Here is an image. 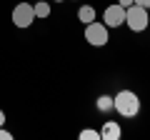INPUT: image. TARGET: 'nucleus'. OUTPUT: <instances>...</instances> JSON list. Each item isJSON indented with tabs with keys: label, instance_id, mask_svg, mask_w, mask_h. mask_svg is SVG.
<instances>
[{
	"label": "nucleus",
	"instance_id": "obj_1",
	"mask_svg": "<svg viewBox=\"0 0 150 140\" xmlns=\"http://www.w3.org/2000/svg\"><path fill=\"white\" fill-rule=\"evenodd\" d=\"M112 108L118 110L123 118H135L140 113V100L133 90H120L118 95L112 98Z\"/></svg>",
	"mask_w": 150,
	"mask_h": 140
},
{
	"label": "nucleus",
	"instance_id": "obj_2",
	"mask_svg": "<svg viewBox=\"0 0 150 140\" xmlns=\"http://www.w3.org/2000/svg\"><path fill=\"white\" fill-rule=\"evenodd\" d=\"M125 23H128V28L133 33H140L148 28V8H140V5H130L125 8Z\"/></svg>",
	"mask_w": 150,
	"mask_h": 140
},
{
	"label": "nucleus",
	"instance_id": "obj_3",
	"mask_svg": "<svg viewBox=\"0 0 150 140\" xmlns=\"http://www.w3.org/2000/svg\"><path fill=\"white\" fill-rule=\"evenodd\" d=\"M108 25L105 23H88L85 25V40L93 45V48H103V45H108Z\"/></svg>",
	"mask_w": 150,
	"mask_h": 140
},
{
	"label": "nucleus",
	"instance_id": "obj_4",
	"mask_svg": "<svg viewBox=\"0 0 150 140\" xmlns=\"http://www.w3.org/2000/svg\"><path fill=\"white\" fill-rule=\"evenodd\" d=\"M33 20H35V10H33L30 3H18L13 8V23L18 28H30Z\"/></svg>",
	"mask_w": 150,
	"mask_h": 140
},
{
	"label": "nucleus",
	"instance_id": "obj_5",
	"mask_svg": "<svg viewBox=\"0 0 150 140\" xmlns=\"http://www.w3.org/2000/svg\"><path fill=\"white\" fill-rule=\"evenodd\" d=\"M103 23H105L108 28H120L125 23V8L123 5H110V8H105V13H103Z\"/></svg>",
	"mask_w": 150,
	"mask_h": 140
},
{
	"label": "nucleus",
	"instance_id": "obj_6",
	"mask_svg": "<svg viewBox=\"0 0 150 140\" xmlns=\"http://www.w3.org/2000/svg\"><path fill=\"white\" fill-rule=\"evenodd\" d=\"M120 135H123V130H120V125L115 123V120H108V123L103 125V130H100L103 140H120Z\"/></svg>",
	"mask_w": 150,
	"mask_h": 140
},
{
	"label": "nucleus",
	"instance_id": "obj_7",
	"mask_svg": "<svg viewBox=\"0 0 150 140\" xmlns=\"http://www.w3.org/2000/svg\"><path fill=\"white\" fill-rule=\"evenodd\" d=\"M78 20H80V23H85V25H88V23H93V20H95V8L83 5L80 10H78Z\"/></svg>",
	"mask_w": 150,
	"mask_h": 140
},
{
	"label": "nucleus",
	"instance_id": "obj_8",
	"mask_svg": "<svg viewBox=\"0 0 150 140\" xmlns=\"http://www.w3.org/2000/svg\"><path fill=\"white\" fill-rule=\"evenodd\" d=\"M33 10H35V18H48L50 15V5L48 3H35Z\"/></svg>",
	"mask_w": 150,
	"mask_h": 140
},
{
	"label": "nucleus",
	"instance_id": "obj_9",
	"mask_svg": "<svg viewBox=\"0 0 150 140\" xmlns=\"http://www.w3.org/2000/svg\"><path fill=\"white\" fill-rule=\"evenodd\" d=\"M98 110H103V113L112 110V98L110 95H100V98H98Z\"/></svg>",
	"mask_w": 150,
	"mask_h": 140
},
{
	"label": "nucleus",
	"instance_id": "obj_10",
	"mask_svg": "<svg viewBox=\"0 0 150 140\" xmlns=\"http://www.w3.org/2000/svg\"><path fill=\"white\" fill-rule=\"evenodd\" d=\"M80 140H100V133L93 128H85V130H80Z\"/></svg>",
	"mask_w": 150,
	"mask_h": 140
},
{
	"label": "nucleus",
	"instance_id": "obj_11",
	"mask_svg": "<svg viewBox=\"0 0 150 140\" xmlns=\"http://www.w3.org/2000/svg\"><path fill=\"white\" fill-rule=\"evenodd\" d=\"M0 140H13V135H10V133H8V130H5V128H0Z\"/></svg>",
	"mask_w": 150,
	"mask_h": 140
},
{
	"label": "nucleus",
	"instance_id": "obj_12",
	"mask_svg": "<svg viewBox=\"0 0 150 140\" xmlns=\"http://www.w3.org/2000/svg\"><path fill=\"white\" fill-rule=\"evenodd\" d=\"M135 5H140V8H150V0H133Z\"/></svg>",
	"mask_w": 150,
	"mask_h": 140
},
{
	"label": "nucleus",
	"instance_id": "obj_13",
	"mask_svg": "<svg viewBox=\"0 0 150 140\" xmlns=\"http://www.w3.org/2000/svg\"><path fill=\"white\" fill-rule=\"evenodd\" d=\"M118 5H123V8H130V5H133V0H118Z\"/></svg>",
	"mask_w": 150,
	"mask_h": 140
},
{
	"label": "nucleus",
	"instance_id": "obj_14",
	"mask_svg": "<svg viewBox=\"0 0 150 140\" xmlns=\"http://www.w3.org/2000/svg\"><path fill=\"white\" fill-rule=\"evenodd\" d=\"M3 125H5V113L0 110V128H3Z\"/></svg>",
	"mask_w": 150,
	"mask_h": 140
},
{
	"label": "nucleus",
	"instance_id": "obj_15",
	"mask_svg": "<svg viewBox=\"0 0 150 140\" xmlns=\"http://www.w3.org/2000/svg\"><path fill=\"white\" fill-rule=\"evenodd\" d=\"M55 3H60V0H55Z\"/></svg>",
	"mask_w": 150,
	"mask_h": 140
}]
</instances>
